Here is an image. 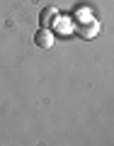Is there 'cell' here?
<instances>
[{
    "label": "cell",
    "instance_id": "cell-1",
    "mask_svg": "<svg viewBox=\"0 0 114 146\" xmlns=\"http://www.w3.org/2000/svg\"><path fill=\"white\" fill-rule=\"evenodd\" d=\"M75 34L83 36V39H92V36L100 34V29H102V25H100L97 20H92V17H85V20H78L75 22Z\"/></svg>",
    "mask_w": 114,
    "mask_h": 146
},
{
    "label": "cell",
    "instance_id": "cell-2",
    "mask_svg": "<svg viewBox=\"0 0 114 146\" xmlns=\"http://www.w3.org/2000/svg\"><path fill=\"white\" fill-rule=\"evenodd\" d=\"M53 42H56V36H53V32L49 29V27H39V29H36V34H34V44H36L39 49H51Z\"/></svg>",
    "mask_w": 114,
    "mask_h": 146
},
{
    "label": "cell",
    "instance_id": "cell-3",
    "mask_svg": "<svg viewBox=\"0 0 114 146\" xmlns=\"http://www.w3.org/2000/svg\"><path fill=\"white\" fill-rule=\"evenodd\" d=\"M58 22V10L56 7H44L42 12H39V25L42 27H51Z\"/></svg>",
    "mask_w": 114,
    "mask_h": 146
}]
</instances>
